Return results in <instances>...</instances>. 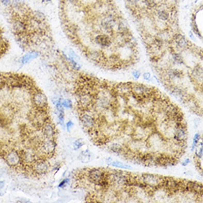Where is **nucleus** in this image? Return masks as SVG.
Masks as SVG:
<instances>
[{"instance_id": "obj_13", "label": "nucleus", "mask_w": 203, "mask_h": 203, "mask_svg": "<svg viewBox=\"0 0 203 203\" xmlns=\"http://www.w3.org/2000/svg\"><path fill=\"white\" fill-rule=\"evenodd\" d=\"M112 181H113L115 184L118 185H123L126 183L127 177L121 172H118L112 175Z\"/></svg>"}, {"instance_id": "obj_35", "label": "nucleus", "mask_w": 203, "mask_h": 203, "mask_svg": "<svg viewBox=\"0 0 203 203\" xmlns=\"http://www.w3.org/2000/svg\"><path fill=\"white\" fill-rule=\"evenodd\" d=\"M189 162H190V160H189V159H186V160H185V161L182 162V166H187Z\"/></svg>"}, {"instance_id": "obj_10", "label": "nucleus", "mask_w": 203, "mask_h": 203, "mask_svg": "<svg viewBox=\"0 0 203 203\" xmlns=\"http://www.w3.org/2000/svg\"><path fill=\"white\" fill-rule=\"evenodd\" d=\"M132 92L135 95H136L138 98H143L146 95L149 94V88L146 87L144 85L141 84H136L132 87Z\"/></svg>"}, {"instance_id": "obj_31", "label": "nucleus", "mask_w": 203, "mask_h": 203, "mask_svg": "<svg viewBox=\"0 0 203 203\" xmlns=\"http://www.w3.org/2000/svg\"><path fill=\"white\" fill-rule=\"evenodd\" d=\"M126 1L129 5H135L137 2V0H126Z\"/></svg>"}, {"instance_id": "obj_6", "label": "nucleus", "mask_w": 203, "mask_h": 203, "mask_svg": "<svg viewBox=\"0 0 203 203\" xmlns=\"http://www.w3.org/2000/svg\"><path fill=\"white\" fill-rule=\"evenodd\" d=\"M143 182L146 185H149L151 188H157L160 186L161 183H163L164 179L157 175L146 174L143 175Z\"/></svg>"}, {"instance_id": "obj_33", "label": "nucleus", "mask_w": 203, "mask_h": 203, "mask_svg": "<svg viewBox=\"0 0 203 203\" xmlns=\"http://www.w3.org/2000/svg\"><path fill=\"white\" fill-rule=\"evenodd\" d=\"M6 191H7V188H5V187L3 188H2V189L0 190V195H1V196L5 195V193H6Z\"/></svg>"}, {"instance_id": "obj_12", "label": "nucleus", "mask_w": 203, "mask_h": 203, "mask_svg": "<svg viewBox=\"0 0 203 203\" xmlns=\"http://www.w3.org/2000/svg\"><path fill=\"white\" fill-rule=\"evenodd\" d=\"M174 138L178 142H185L187 139V131L183 126H178L174 132Z\"/></svg>"}, {"instance_id": "obj_2", "label": "nucleus", "mask_w": 203, "mask_h": 203, "mask_svg": "<svg viewBox=\"0 0 203 203\" xmlns=\"http://www.w3.org/2000/svg\"><path fill=\"white\" fill-rule=\"evenodd\" d=\"M11 30L14 36H19L27 33V25L25 19L18 17H13L11 20Z\"/></svg>"}, {"instance_id": "obj_18", "label": "nucleus", "mask_w": 203, "mask_h": 203, "mask_svg": "<svg viewBox=\"0 0 203 203\" xmlns=\"http://www.w3.org/2000/svg\"><path fill=\"white\" fill-rule=\"evenodd\" d=\"M110 149L112 152H114L117 154H120L123 151V146L118 144V143H113L112 144V146H110Z\"/></svg>"}, {"instance_id": "obj_19", "label": "nucleus", "mask_w": 203, "mask_h": 203, "mask_svg": "<svg viewBox=\"0 0 203 203\" xmlns=\"http://www.w3.org/2000/svg\"><path fill=\"white\" fill-rule=\"evenodd\" d=\"M158 17L160 20L167 21L169 19V13L166 11H160L158 12Z\"/></svg>"}, {"instance_id": "obj_37", "label": "nucleus", "mask_w": 203, "mask_h": 203, "mask_svg": "<svg viewBox=\"0 0 203 203\" xmlns=\"http://www.w3.org/2000/svg\"><path fill=\"white\" fill-rule=\"evenodd\" d=\"M112 161H113V159L112 158V157H108L107 159H106V162H107V164H109L110 162H111Z\"/></svg>"}, {"instance_id": "obj_14", "label": "nucleus", "mask_w": 203, "mask_h": 203, "mask_svg": "<svg viewBox=\"0 0 203 203\" xmlns=\"http://www.w3.org/2000/svg\"><path fill=\"white\" fill-rule=\"evenodd\" d=\"M109 166H111L116 167V168H122V169H127V170H130L132 169V168L129 166V165H126L125 163L122 162L120 161H112L111 162H110L108 164Z\"/></svg>"}, {"instance_id": "obj_1", "label": "nucleus", "mask_w": 203, "mask_h": 203, "mask_svg": "<svg viewBox=\"0 0 203 203\" xmlns=\"http://www.w3.org/2000/svg\"><path fill=\"white\" fill-rule=\"evenodd\" d=\"M5 161L7 166L14 169L17 172L25 174V168L21 159L20 152L15 149H11L7 151L2 158Z\"/></svg>"}, {"instance_id": "obj_4", "label": "nucleus", "mask_w": 203, "mask_h": 203, "mask_svg": "<svg viewBox=\"0 0 203 203\" xmlns=\"http://www.w3.org/2000/svg\"><path fill=\"white\" fill-rule=\"evenodd\" d=\"M50 166L47 160H38L32 166V174L43 175L48 171Z\"/></svg>"}, {"instance_id": "obj_29", "label": "nucleus", "mask_w": 203, "mask_h": 203, "mask_svg": "<svg viewBox=\"0 0 203 203\" xmlns=\"http://www.w3.org/2000/svg\"><path fill=\"white\" fill-rule=\"evenodd\" d=\"M132 75H133V77H134V78H136V79H138V78L140 77L141 74L139 71L135 70V71H134V72L132 73Z\"/></svg>"}, {"instance_id": "obj_22", "label": "nucleus", "mask_w": 203, "mask_h": 203, "mask_svg": "<svg viewBox=\"0 0 203 203\" xmlns=\"http://www.w3.org/2000/svg\"><path fill=\"white\" fill-rule=\"evenodd\" d=\"M83 145V142L81 140H78L75 141L73 143V146H74V149L77 150L78 149H80L81 146Z\"/></svg>"}, {"instance_id": "obj_15", "label": "nucleus", "mask_w": 203, "mask_h": 203, "mask_svg": "<svg viewBox=\"0 0 203 203\" xmlns=\"http://www.w3.org/2000/svg\"><path fill=\"white\" fill-rule=\"evenodd\" d=\"M176 42H177V45L180 48H185L186 47L188 44V42L185 39V38L180 34H178L176 36Z\"/></svg>"}, {"instance_id": "obj_21", "label": "nucleus", "mask_w": 203, "mask_h": 203, "mask_svg": "<svg viewBox=\"0 0 203 203\" xmlns=\"http://www.w3.org/2000/svg\"><path fill=\"white\" fill-rule=\"evenodd\" d=\"M173 58H174V60L175 61V62L179 64H181L183 63V59H182V56H181V55L179 54V53H174V54H173Z\"/></svg>"}, {"instance_id": "obj_25", "label": "nucleus", "mask_w": 203, "mask_h": 203, "mask_svg": "<svg viewBox=\"0 0 203 203\" xmlns=\"http://www.w3.org/2000/svg\"><path fill=\"white\" fill-rule=\"evenodd\" d=\"M199 139H200V135H199V134H196L195 135H194V138H193V146H192V150L194 149V147L196 146V145L197 144L198 141L199 140Z\"/></svg>"}, {"instance_id": "obj_39", "label": "nucleus", "mask_w": 203, "mask_h": 203, "mask_svg": "<svg viewBox=\"0 0 203 203\" xmlns=\"http://www.w3.org/2000/svg\"><path fill=\"white\" fill-rule=\"evenodd\" d=\"M118 1H120V0H118Z\"/></svg>"}, {"instance_id": "obj_17", "label": "nucleus", "mask_w": 203, "mask_h": 203, "mask_svg": "<svg viewBox=\"0 0 203 203\" xmlns=\"http://www.w3.org/2000/svg\"><path fill=\"white\" fill-rule=\"evenodd\" d=\"M90 157H91V154H90L89 151L88 150H86V151H82L80 154L78 158L81 161L83 162H87L90 160Z\"/></svg>"}, {"instance_id": "obj_24", "label": "nucleus", "mask_w": 203, "mask_h": 203, "mask_svg": "<svg viewBox=\"0 0 203 203\" xmlns=\"http://www.w3.org/2000/svg\"><path fill=\"white\" fill-rule=\"evenodd\" d=\"M171 72L172 76H174V78H180L181 75H182V73L180 72V70H178V69H174V70H171Z\"/></svg>"}, {"instance_id": "obj_38", "label": "nucleus", "mask_w": 203, "mask_h": 203, "mask_svg": "<svg viewBox=\"0 0 203 203\" xmlns=\"http://www.w3.org/2000/svg\"><path fill=\"white\" fill-rule=\"evenodd\" d=\"M42 2H44V3H50L52 2V0H42Z\"/></svg>"}, {"instance_id": "obj_34", "label": "nucleus", "mask_w": 203, "mask_h": 203, "mask_svg": "<svg viewBox=\"0 0 203 203\" xmlns=\"http://www.w3.org/2000/svg\"><path fill=\"white\" fill-rule=\"evenodd\" d=\"M145 2H146V5L149 6H151V4H154V0H145Z\"/></svg>"}, {"instance_id": "obj_30", "label": "nucleus", "mask_w": 203, "mask_h": 203, "mask_svg": "<svg viewBox=\"0 0 203 203\" xmlns=\"http://www.w3.org/2000/svg\"><path fill=\"white\" fill-rule=\"evenodd\" d=\"M69 179H65L64 180H63L62 182H61V183H60V184L58 185V187H59V188L64 187V185H66L67 184L68 182H69Z\"/></svg>"}, {"instance_id": "obj_7", "label": "nucleus", "mask_w": 203, "mask_h": 203, "mask_svg": "<svg viewBox=\"0 0 203 203\" xmlns=\"http://www.w3.org/2000/svg\"><path fill=\"white\" fill-rule=\"evenodd\" d=\"M41 131H42V135L45 139L55 140V137L56 136V130L50 121L47 122L46 123L43 125Z\"/></svg>"}, {"instance_id": "obj_9", "label": "nucleus", "mask_w": 203, "mask_h": 203, "mask_svg": "<svg viewBox=\"0 0 203 203\" xmlns=\"http://www.w3.org/2000/svg\"><path fill=\"white\" fill-rule=\"evenodd\" d=\"M80 120L82 125L88 129H92L95 126V120L93 118L87 114H81L80 116Z\"/></svg>"}, {"instance_id": "obj_3", "label": "nucleus", "mask_w": 203, "mask_h": 203, "mask_svg": "<svg viewBox=\"0 0 203 203\" xmlns=\"http://www.w3.org/2000/svg\"><path fill=\"white\" fill-rule=\"evenodd\" d=\"M32 103L36 108L47 109L48 101L47 96L39 89L36 88L32 95Z\"/></svg>"}, {"instance_id": "obj_28", "label": "nucleus", "mask_w": 203, "mask_h": 203, "mask_svg": "<svg viewBox=\"0 0 203 203\" xmlns=\"http://www.w3.org/2000/svg\"><path fill=\"white\" fill-rule=\"evenodd\" d=\"M73 126H74V124H73V121H68L67 123H66V127H67V129L68 131H69L73 127Z\"/></svg>"}, {"instance_id": "obj_23", "label": "nucleus", "mask_w": 203, "mask_h": 203, "mask_svg": "<svg viewBox=\"0 0 203 203\" xmlns=\"http://www.w3.org/2000/svg\"><path fill=\"white\" fill-rule=\"evenodd\" d=\"M61 104H62L63 107H65V108H71L72 107V101L71 100H64L62 102H61Z\"/></svg>"}, {"instance_id": "obj_16", "label": "nucleus", "mask_w": 203, "mask_h": 203, "mask_svg": "<svg viewBox=\"0 0 203 203\" xmlns=\"http://www.w3.org/2000/svg\"><path fill=\"white\" fill-rule=\"evenodd\" d=\"M30 16H32L33 17H34L36 19L40 21H44L45 20V18L46 16L44 15V13H42V11H31V13H30Z\"/></svg>"}, {"instance_id": "obj_8", "label": "nucleus", "mask_w": 203, "mask_h": 203, "mask_svg": "<svg viewBox=\"0 0 203 203\" xmlns=\"http://www.w3.org/2000/svg\"><path fill=\"white\" fill-rule=\"evenodd\" d=\"M40 52L37 50H30V52H27L24 56L19 58V62L21 64V65H25L29 62H30L33 59H36L39 56Z\"/></svg>"}, {"instance_id": "obj_20", "label": "nucleus", "mask_w": 203, "mask_h": 203, "mask_svg": "<svg viewBox=\"0 0 203 203\" xmlns=\"http://www.w3.org/2000/svg\"><path fill=\"white\" fill-rule=\"evenodd\" d=\"M69 56L70 58H72L75 61H76L77 62L81 61L80 57L78 56V55L75 52V51H74L73 50H72V49H69Z\"/></svg>"}, {"instance_id": "obj_27", "label": "nucleus", "mask_w": 203, "mask_h": 203, "mask_svg": "<svg viewBox=\"0 0 203 203\" xmlns=\"http://www.w3.org/2000/svg\"><path fill=\"white\" fill-rule=\"evenodd\" d=\"M5 83V74L0 73V87Z\"/></svg>"}, {"instance_id": "obj_32", "label": "nucleus", "mask_w": 203, "mask_h": 203, "mask_svg": "<svg viewBox=\"0 0 203 203\" xmlns=\"http://www.w3.org/2000/svg\"><path fill=\"white\" fill-rule=\"evenodd\" d=\"M197 155L199 158H201L202 157V146H201V148L199 149V153L198 152H197Z\"/></svg>"}, {"instance_id": "obj_26", "label": "nucleus", "mask_w": 203, "mask_h": 203, "mask_svg": "<svg viewBox=\"0 0 203 203\" xmlns=\"http://www.w3.org/2000/svg\"><path fill=\"white\" fill-rule=\"evenodd\" d=\"M143 78H144L146 81H151V74H150L149 73H145L143 75Z\"/></svg>"}, {"instance_id": "obj_11", "label": "nucleus", "mask_w": 203, "mask_h": 203, "mask_svg": "<svg viewBox=\"0 0 203 203\" xmlns=\"http://www.w3.org/2000/svg\"><path fill=\"white\" fill-rule=\"evenodd\" d=\"M95 42L103 47H110L112 44V41L111 38L109 36L105 35V34H100V35H98L95 38Z\"/></svg>"}, {"instance_id": "obj_36", "label": "nucleus", "mask_w": 203, "mask_h": 203, "mask_svg": "<svg viewBox=\"0 0 203 203\" xmlns=\"http://www.w3.org/2000/svg\"><path fill=\"white\" fill-rule=\"evenodd\" d=\"M5 181H0V190L5 187Z\"/></svg>"}, {"instance_id": "obj_5", "label": "nucleus", "mask_w": 203, "mask_h": 203, "mask_svg": "<svg viewBox=\"0 0 203 203\" xmlns=\"http://www.w3.org/2000/svg\"><path fill=\"white\" fill-rule=\"evenodd\" d=\"M106 177V174L99 168H93L89 170L88 172L89 180L94 184L99 185Z\"/></svg>"}]
</instances>
